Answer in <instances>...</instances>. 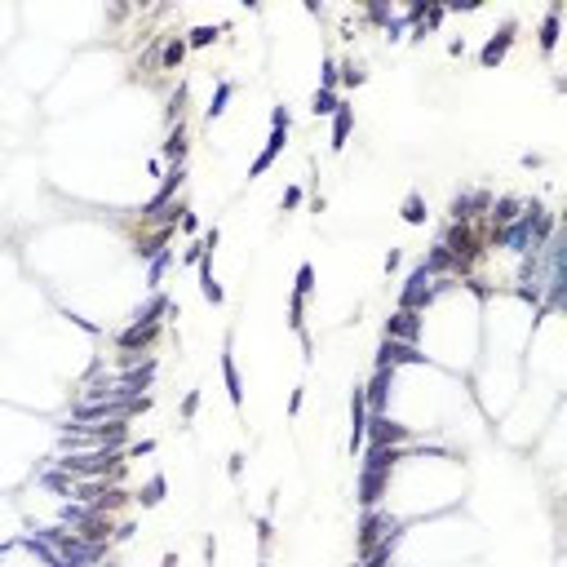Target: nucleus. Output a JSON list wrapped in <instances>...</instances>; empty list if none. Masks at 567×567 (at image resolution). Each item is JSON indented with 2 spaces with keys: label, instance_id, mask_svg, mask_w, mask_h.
Returning a JSON list of instances; mask_svg holds the SVG:
<instances>
[{
  "label": "nucleus",
  "instance_id": "f257e3e1",
  "mask_svg": "<svg viewBox=\"0 0 567 567\" xmlns=\"http://www.w3.org/2000/svg\"><path fill=\"white\" fill-rule=\"evenodd\" d=\"M394 461H399L394 448H368V457H363V474H359V505H363V510H373V505L381 501Z\"/></svg>",
  "mask_w": 567,
  "mask_h": 567
},
{
  "label": "nucleus",
  "instance_id": "f03ea898",
  "mask_svg": "<svg viewBox=\"0 0 567 567\" xmlns=\"http://www.w3.org/2000/svg\"><path fill=\"white\" fill-rule=\"evenodd\" d=\"M151 408V399L138 394V399H98V404H76V426H89V421H124L129 412H142Z\"/></svg>",
  "mask_w": 567,
  "mask_h": 567
},
{
  "label": "nucleus",
  "instance_id": "7ed1b4c3",
  "mask_svg": "<svg viewBox=\"0 0 567 567\" xmlns=\"http://www.w3.org/2000/svg\"><path fill=\"white\" fill-rule=\"evenodd\" d=\"M430 279H435V275H430L426 266H416V271L408 275V288H404V297H399V310H421V306L430 302V297H435Z\"/></svg>",
  "mask_w": 567,
  "mask_h": 567
},
{
  "label": "nucleus",
  "instance_id": "20e7f679",
  "mask_svg": "<svg viewBox=\"0 0 567 567\" xmlns=\"http://www.w3.org/2000/svg\"><path fill=\"white\" fill-rule=\"evenodd\" d=\"M390 532H399V523L390 519V514L368 510V514H363V523H359V554H368V549H373L381 537H390Z\"/></svg>",
  "mask_w": 567,
  "mask_h": 567
},
{
  "label": "nucleus",
  "instance_id": "39448f33",
  "mask_svg": "<svg viewBox=\"0 0 567 567\" xmlns=\"http://www.w3.org/2000/svg\"><path fill=\"white\" fill-rule=\"evenodd\" d=\"M416 337H421V320H416V310H394L386 320V341L416 346Z\"/></svg>",
  "mask_w": 567,
  "mask_h": 567
},
{
  "label": "nucleus",
  "instance_id": "423d86ee",
  "mask_svg": "<svg viewBox=\"0 0 567 567\" xmlns=\"http://www.w3.org/2000/svg\"><path fill=\"white\" fill-rule=\"evenodd\" d=\"M363 430H368V404H363V390L355 386V394H350V452L363 448Z\"/></svg>",
  "mask_w": 567,
  "mask_h": 567
},
{
  "label": "nucleus",
  "instance_id": "0eeeda50",
  "mask_svg": "<svg viewBox=\"0 0 567 567\" xmlns=\"http://www.w3.org/2000/svg\"><path fill=\"white\" fill-rule=\"evenodd\" d=\"M390 381H394V368H377V377L363 386V404H368V412L377 416L381 408H386V394H390Z\"/></svg>",
  "mask_w": 567,
  "mask_h": 567
},
{
  "label": "nucleus",
  "instance_id": "6e6552de",
  "mask_svg": "<svg viewBox=\"0 0 567 567\" xmlns=\"http://www.w3.org/2000/svg\"><path fill=\"white\" fill-rule=\"evenodd\" d=\"M426 355H416V346L404 341H381V355H377V368H394V363H421Z\"/></svg>",
  "mask_w": 567,
  "mask_h": 567
},
{
  "label": "nucleus",
  "instance_id": "1a4fd4ad",
  "mask_svg": "<svg viewBox=\"0 0 567 567\" xmlns=\"http://www.w3.org/2000/svg\"><path fill=\"white\" fill-rule=\"evenodd\" d=\"M195 266H199V293H204L213 306H222V288H218V279H213V248L209 244H204V253H199Z\"/></svg>",
  "mask_w": 567,
  "mask_h": 567
},
{
  "label": "nucleus",
  "instance_id": "9d476101",
  "mask_svg": "<svg viewBox=\"0 0 567 567\" xmlns=\"http://www.w3.org/2000/svg\"><path fill=\"white\" fill-rule=\"evenodd\" d=\"M510 40H514V23H505V27H501V36H492L488 45H483V54H479V62H483V66H496V62L505 58V49H510Z\"/></svg>",
  "mask_w": 567,
  "mask_h": 567
},
{
  "label": "nucleus",
  "instance_id": "9b49d317",
  "mask_svg": "<svg viewBox=\"0 0 567 567\" xmlns=\"http://www.w3.org/2000/svg\"><path fill=\"white\" fill-rule=\"evenodd\" d=\"M284 133H288V129H271V138H266V146H262V156L253 160V169H248V177H262L266 169H271V160L279 156V146H284Z\"/></svg>",
  "mask_w": 567,
  "mask_h": 567
},
{
  "label": "nucleus",
  "instance_id": "f8f14e48",
  "mask_svg": "<svg viewBox=\"0 0 567 567\" xmlns=\"http://www.w3.org/2000/svg\"><path fill=\"white\" fill-rule=\"evenodd\" d=\"M156 332H160V324H133V328H124L115 341H120V350H124V355H133V350H138V346H146V341L156 337Z\"/></svg>",
  "mask_w": 567,
  "mask_h": 567
},
{
  "label": "nucleus",
  "instance_id": "ddd939ff",
  "mask_svg": "<svg viewBox=\"0 0 567 567\" xmlns=\"http://www.w3.org/2000/svg\"><path fill=\"white\" fill-rule=\"evenodd\" d=\"M519 218H523V204H519L514 195H505V199H496V204H492V222H496V230L514 226Z\"/></svg>",
  "mask_w": 567,
  "mask_h": 567
},
{
  "label": "nucleus",
  "instance_id": "4468645a",
  "mask_svg": "<svg viewBox=\"0 0 567 567\" xmlns=\"http://www.w3.org/2000/svg\"><path fill=\"white\" fill-rule=\"evenodd\" d=\"M350 124H355V111H350L346 103L332 111V151H341L346 138H350Z\"/></svg>",
  "mask_w": 567,
  "mask_h": 567
},
{
  "label": "nucleus",
  "instance_id": "2eb2a0df",
  "mask_svg": "<svg viewBox=\"0 0 567 567\" xmlns=\"http://www.w3.org/2000/svg\"><path fill=\"white\" fill-rule=\"evenodd\" d=\"M222 377H226V390H230V404H244V386H240V368H235V359H230V350L222 355Z\"/></svg>",
  "mask_w": 567,
  "mask_h": 567
},
{
  "label": "nucleus",
  "instance_id": "dca6fc26",
  "mask_svg": "<svg viewBox=\"0 0 567 567\" xmlns=\"http://www.w3.org/2000/svg\"><path fill=\"white\" fill-rule=\"evenodd\" d=\"M559 13H563V5L554 0V5H549V18L541 27V49H545V54H554V45H559Z\"/></svg>",
  "mask_w": 567,
  "mask_h": 567
},
{
  "label": "nucleus",
  "instance_id": "f3484780",
  "mask_svg": "<svg viewBox=\"0 0 567 567\" xmlns=\"http://www.w3.org/2000/svg\"><path fill=\"white\" fill-rule=\"evenodd\" d=\"M182 58H187V40H164V54H160V66L164 71H173V66H182Z\"/></svg>",
  "mask_w": 567,
  "mask_h": 567
},
{
  "label": "nucleus",
  "instance_id": "a211bd4d",
  "mask_svg": "<svg viewBox=\"0 0 567 567\" xmlns=\"http://www.w3.org/2000/svg\"><path fill=\"white\" fill-rule=\"evenodd\" d=\"M404 222H408V226H421V222H426V199L416 195V191L404 199Z\"/></svg>",
  "mask_w": 567,
  "mask_h": 567
},
{
  "label": "nucleus",
  "instance_id": "6ab92c4d",
  "mask_svg": "<svg viewBox=\"0 0 567 567\" xmlns=\"http://www.w3.org/2000/svg\"><path fill=\"white\" fill-rule=\"evenodd\" d=\"M230 93H235V85H230V80H222V85H218V93H213V103H209V120H218V115L226 111Z\"/></svg>",
  "mask_w": 567,
  "mask_h": 567
},
{
  "label": "nucleus",
  "instance_id": "aec40b11",
  "mask_svg": "<svg viewBox=\"0 0 567 567\" xmlns=\"http://www.w3.org/2000/svg\"><path fill=\"white\" fill-rule=\"evenodd\" d=\"M138 501H142L146 510H151V505H160V501H164V474H156L151 483H146V488L138 492Z\"/></svg>",
  "mask_w": 567,
  "mask_h": 567
},
{
  "label": "nucleus",
  "instance_id": "412c9836",
  "mask_svg": "<svg viewBox=\"0 0 567 567\" xmlns=\"http://www.w3.org/2000/svg\"><path fill=\"white\" fill-rule=\"evenodd\" d=\"M426 271H430V275H439V271H452V253H448L443 244H435V253L426 257Z\"/></svg>",
  "mask_w": 567,
  "mask_h": 567
},
{
  "label": "nucleus",
  "instance_id": "4be33fe9",
  "mask_svg": "<svg viewBox=\"0 0 567 567\" xmlns=\"http://www.w3.org/2000/svg\"><path fill=\"white\" fill-rule=\"evenodd\" d=\"M164 156L173 160V169H177V164H182V156H187V133H182V124H177V133H173V138L164 142Z\"/></svg>",
  "mask_w": 567,
  "mask_h": 567
},
{
  "label": "nucleus",
  "instance_id": "5701e85b",
  "mask_svg": "<svg viewBox=\"0 0 567 567\" xmlns=\"http://www.w3.org/2000/svg\"><path fill=\"white\" fill-rule=\"evenodd\" d=\"M337 107H341V103H337V98H332L328 89H320V93L310 98V111H315V115H332V111H337Z\"/></svg>",
  "mask_w": 567,
  "mask_h": 567
},
{
  "label": "nucleus",
  "instance_id": "b1692460",
  "mask_svg": "<svg viewBox=\"0 0 567 567\" xmlns=\"http://www.w3.org/2000/svg\"><path fill=\"white\" fill-rule=\"evenodd\" d=\"M169 262H173L169 248H160V253L151 257V288H160V279H164V271H169Z\"/></svg>",
  "mask_w": 567,
  "mask_h": 567
},
{
  "label": "nucleus",
  "instance_id": "393cba45",
  "mask_svg": "<svg viewBox=\"0 0 567 567\" xmlns=\"http://www.w3.org/2000/svg\"><path fill=\"white\" fill-rule=\"evenodd\" d=\"M310 288H315V271H310V262L297 271V297H310Z\"/></svg>",
  "mask_w": 567,
  "mask_h": 567
},
{
  "label": "nucleus",
  "instance_id": "a878e982",
  "mask_svg": "<svg viewBox=\"0 0 567 567\" xmlns=\"http://www.w3.org/2000/svg\"><path fill=\"white\" fill-rule=\"evenodd\" d=\"M213 40H218V27H195V31H191V45H195V49H204V45H213Z\"/></svg>",
  "mask_w": 567,
  "mask_h": 567
},
{
  "label": "nucleus",
  "instance_id": "bb28decb",
  "mask_svg": "<svg viewBox=\"0 0 567 567\" xmlns=\"http://www.w3.org/2000/svg\"><path fill=\"white\" fill-rule=\"evenodd\" d=\"M341 80H346V85H363V71H359L355 62H346V66H341Z\"/></svg>",
  "mask_w": 567,
  "mask_h": 567
},
{
  "label": "nucleus",
  "instance_id": "cd10ccee",
  "mask_svg": "<svg viewBox=\"0 0 567 567\" xmlns=\"http://www.w3.org/2000/svg\"><path fill=\"white\" fill-rule=\"evenodd\" d=\"M332 85H337V62H332V58H328V62H324V89L332 93Z\"/></svg>",
  "mask_w": 567,
  "mask_h": 567
},
{
  "label": "nucleus",
  "instance_id": "c85d7f7f",
  "mask_svg": "<svg viewBox=\"0 0 567 567\" xmlns=\"http://www.w3.org/2000/svg\"><path fill=\"white\" fill-rule=\"evenodd\" d=\"M257 541H262V549L271 545V519H257Z\"/></svg>",
  "mask_w": 567,
  "mask_h": 567
},
{
  "label": "nucleus",
  "instance_id": "c756f323",
  "mask_svg": "<svg viewBox=\"0 0 567 567\" xmlns=\"http://www.w3.org/2000/svg\"><path fill=\"white\" fill-rule=\"evenodd\" d=\"M271 129H288V111H284V107L271 111Z\"/></svg>",
  "mask_w": 567,
  "mask_h": 567
},
{
  "label": "nucleus",
  "instance_id": "7c9ffc66",
  "mask_svg": "<svg viewBox=\"0 0 567 567\" xmlns=\"http://www.w3.org/2000/svg\"><path fill=\"white\" fill-rule=\"evenodd\" d=\"M195 408H199V394H195V390H191V394H187V399H182V416H195Z\"/></svg>",
  "mask_w": 567,
  "mask_h": 567
},
{
  "label": "nucleus",
  "instance_id": "2f4dec72",
  "mask_svg": "<svg viewBox=\"0 0 567 567\" xmlns=\"http://www.w3.org/2000/svg\"><path fill=\"white\" fill-rule=\"evenodd\" d=\"M297 204H302V191L288 187V191H284V209H297Z\"/></svg>",
  "mask_w": 567,
  "mask_h": 567
},
{
  "label": "nucleus",
  "instance_id": "473e14b6",
  "mask_svg": "<svg viewBox=\"0 0 567 567\" xmlns=\"http://www.w3.org/2000/svg\"><path fill=\"white\" fill-rule=\"evenodd\" d=\"M368 18H373V23H390V9H386V5H373Z\"/></svg>",
  "mask_w": 567,
  "mask_h": 567
}]
</instances>
